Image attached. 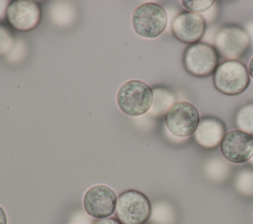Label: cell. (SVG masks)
<instances>
[{"instance_id": "cell-14", "label": "cell", "mask_w": 253, "mask_h": 224, "mask_svg": "<svg viewBox=\"0 0 253 224\" xmlns=\"http://www.w3.org/2000/svg\"><path fill=\"white\" fill-rule=\"evenodd\" d=\"M235 124L239 130L253 136V102H249L237 110Z\"/></svg>"}, {"instance_id": "cell-21", "label": "cell", "mask_w": 253, "mask_h": 224, "mask_svg": "<svg viewBox=\"0 0 253 224\" xmlns=\"http://www.w3.org/2000/svg\"><path fill=\"white\" fill-rule=\"evenodd\" d=\"M246 33L248 34L249 37H250V40H251V43H253V21L249 22L247 25H246V29H245Z\"/></svg>"}, {"instance_id": "cell-1", "label": "cell", "mask_w": 253, "mask_h": 224, "mask_svg": "<svg viewBox=\"0 0 253 224\" xmlns=\"http://www.w3.org/2000/svg\"><path fill=\"white\" fill-rule=\"evenodd\" d=\"M153 102V90L140 80L124 83L117 94L119 109L130 116H138L148 112Z\"/></svg>"}, {"instance_id": "cell-24", "label": "cell", "mask_w": 253, "mask_h": 224, "mask_svg": "<svg viewBox=\"0 0 253 224\" xmlns=\"http://www.w3.org/2000/svg\"><path fill=\"white\" fill-rule=\"evenodd\" d=\"M249 164H250V165L253 167V156H252V158L249 160Z\"/></svg>"}, {"instance_id": "cell-3", "label": "cell", "mask_w": 253, "mask_h": 224, "mask_svg": "<svg viewBox=\"0 0 253 224\" xmlns=\"http://www.w3.org/2000/svg\"><path fill=\"white\" fill-rule=\"evenodd\" d=\"M131 25L134 33L139 37L154 38L160 36L166 29L167 13L157 3H143L133 10Z\"/></svg>"}, {"instance_id": "cell-4", "label": "cell", "mask_w": 253, "mask_h": 224, "mask_svg": "<svg viewBox=\"0 0 253 224\" xmlns=\"http://www.w3.org/2000/svg\"><path fill=\"white\" fill-rule=\"evenodd\" d=\"M151 203L139 190L127 189L118 196L116 215L122 224H144L151 215Z\"/></svg>"}, {"instance_id": "cell-10", "label": "cell", "mask_w": 253, "mask_h": 224, "mask_svg": "<svg viewBox=\"0 0 253 224\" xmlns=\"http://www.w3.org/2000/svg\"><path fill=\"white\" fill-rule=\"evenodd\" d=\"M219 145L222 157L230 163H246L253 156V136L239 129L226 132Z\"/></svg>"}, {"instance_id": "cell-11", "label": "cell", "mask_w": 253, "mask_h": 224, "mask_svg": "<svg viewBox=\"0 0 253 224\" xmlns=\"http://www.w3.org/2000/svg\"><path fill=\"white\" fill-rule=\"evenodd\" d=\"M171 29L178 40L187 44H194L204 37L207 22L201 14L182 11L173 19Z\"/></svg>"}, {"instance_id": "cell-20", "label": "cell", "mask_w": 253, "mask_h": 224, "mask_svg": "<svg viewBox=\"0 0 253 224\" xmlns=\"http://www.w3.org/2000/svg\"><path fill=\"white\" fill-rule=\"evenodd\" d=\"M92 224H122L118 219L107 217V218H101V219H95Z\"/></svg>"}, {"instance_id": "cell-13", "label": "cell", "mask_w": 253, "mask_h": 224, "mask_svg": "<svg viewBox=\"0 0 253 224\" xmlns=\"http://www.w3.org/2000/svg\"><path fill=\"white\" fill-rule=\"evenodd\" d=\"M174 103H176L175 96L172 92L164 88H156L153 91V102L151 106L152 113L157 115H165Z\"/></svg>"}, {"instance_id": "cell-23", "label": "cell", "mask_w": 253, "mask_h": 224, "mask_svg": "<svg viewBox=\"0 0 253 224\" xmlns=\"http://www.w3.org/2000/svg\"><path fill=\"white\" fill-rule=\"evenodd\" d=\"M248 73H249V76L253 79V56L251 57L248 64Z\"/></svg>"}, {"instance_id": "cell-7", "label": "cell", "mask_w": 253, "mask_h": 224, "mask_svg": "<svg viewBox=\"0 0 253 224\" xmlns=\"http://www.w3.org/2000/svg\"><path fill=\"white\" fill-rule=\"evenodd\" d=\"M200 120L196 107L186 101L174 103L164 115L167 129L177 137H188L194 134Z\"/></svg>"}, {"instance_id": "cell-9", "label": "cell", "mask_w": 253, "mask_h": 224, "mask_svg": "<svg viewBox=\"0 0 253 224\" xmlns=\"http://www.w3.org/2000/svg\"><path fill=\"white\" fill-rule=\"evenodd\" d=\"M117 201V194L111 187L105 185H96L85 192L83 206L88 215L101 219L107 218L115 212Z\"/></svg>"}, {"instance_id": "cell-6", "label": "cell", "mask_w": 253, "mask_h": 224, "mask_svg": "<svg viewBox=\"0 0 253 224\" xmlns=\"http://www.w3.org/2000/svg\"><path fill=\"white\" fill-rule=\"evenodd\" d=\"M219 54L214 46L197 42L190 44L183 54V65L186 71L195 77H208L218 66Z\"/></svg>"}, {"instance_id": "cell-18", "label": "cell", "mask_w": 253, "mask_h": 224, "mask_svg": "<svg viewBox=\"0 0 253 224\" xmlns=\"http://www.w3.org/2000/svg\"><path fill=\"white\" fill-rule=\"evenodd\" d=\"M183 6L187 9V11L192 13H203L211 9L214 5V1L212 0H183Z\"/></svg>"}, {"instance_id": "cell-22", "label": "cell", "mask_w": 253, "mask_h": 224, "mask_svg": "<svg viewBox=\"0 0 253 224\" xmlns=\"http://www.w3.org/2000/svg\"><path fill=\"white\" fill-rule=\"evenodd\" d=\"M0 224H7V216L4 209L0 206Z\"/></svg>"}, {"instance_id": "cell-25", "label": "cell", "mask_w": 253, "mask_h": 224, "mask_svg": "<svg viewBox=\"0 0 253 224\" xmlns=\"http://www.w3.org/2000/svg\"><path fill=\"white\" fill-rule=\"evenodd\" d=\"M148 224H156V223H148Z\"/></svg>"}, {"instance_id": "cell-17", "label": "cell", "mask_w": 253, "mask_h": 224, "mask_svg": "<svg viewBox=\"0 0 253 224\" xmlns=\"http://www.w3.org/2000/svg\"><path fill=\"white\" fill-rule=\"evenodd\" d=\"M154 215H160L153 219L156 224H173L175 221V211L168 204H161L159 208L155 209Z\"/></svg>"}, {"instance_id": "cell-19", "label": "cell", "mask_w": 253, "mask_h": 224, "mask_svg": "<svg viewBox=\"0 0 253 224\" xmlns=\"http://www.w3.org/2000/svg\"><path fill=\"white\" fill-rule=\"evenodd\" d=\"M13 42L12 36L5 28H0V54L5 53Z\"/></svg>"}, {"instance_id": "cell-12", "label": "cell", "mask_w": 253, "mask_h": 224, "mask_svg": "<svg viewBox=\"0 0 253 224\" xmlns=\"http://www.w3.org/2000/svg\"><path fill=\"white\" fill-rule=\"evenodd\" d=\"M225 125L215 116H204L194 132L195 141L203 148L217 147L225 135Z\"/></svg>"}, {"instance_id": "cell-5", "label": "cell", "mask_w": 253, "mask_h": 224, "mask_svg": "<svg viewBox=\"0 0 253 224\" xmlns=\"http://www.w3.org/2000/svg\"><path fill=\"white\" fill-rule=\"evenodd\" d=\"M213 46L222 58L238 60L248 52L251 40L245 29L227 25L220 28L215 34Z\"/></svg>"}, {"instance_id": "cell-26", "label": "cell", "mask_w": 253, "mask_h": 224, "mask_svg": "<svg viewBox=\"0 0 253 224\" xmlns=\"http://www.w3.org/2000/svg\"><path fill=\"white\" fill-rule=\"evenodd\" d=\"M72 224H76V223H72Z\"/></svg>"}, {"instance_id": "cell-8", "label": "cell", "mask_w": 253, "mask_h": 224, "mask_svg": "<svg viewBox=\"0 0 253 224\" xmlns=\"http://www.w3.org/2000/svg\"><path fill=\"white\" fill-rule=\"evenodd\" d=\"M8 23L17 31L29 32L36 29L42 18L40 4L33 0H14L5 11Z\"/></svg>"}, {"instance_id": "cell-2", "label": "cell", "mask_w": 253, "mask_h": 224, "mask_svg": "<svg viewBox=\"0 0 253 224\" xmlns=\"http://www.w3.org/2000/svg\"><path fill=\"white\" fill-rule=\"evenodd\" d=\"M212 82L219 93L236 96L244 92L249 85L248 68L239 60H224L213 72Z\"/></svg>"}, {"instance_id": "cell-15", "label": "cell", "mask_w": 253, "mask_h": 224, "mask_svg": "<svg viewBox=\"0 0 253 224\" xmlns=\"http://www.w3.org/2000/svg\"><path fill=\"white\" fill-rule=\"evenodd\" d=\"M230 172V167L219 158H212L207 162L205 173L208 178L212 181H223Z\"/></svg>"}, {"instance_id": "cell-16", "label": "cell", "mask_w": 253, "mask_h": 224, "mask_svg": "<svg viewBox=\"0 0 253 224\" xmlns=\"http://www.w3.org/2000/svg\"><path fill=\"white\" fill-rule=\"evenodd\" d=\"M235 188L246 196H253V170L243 169L236 175Z\"/></svg>"}]
</instances>
